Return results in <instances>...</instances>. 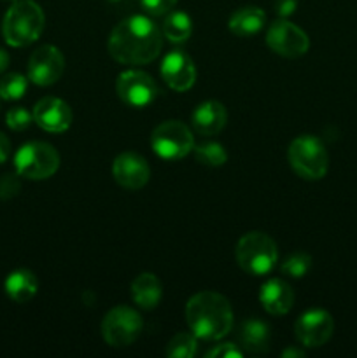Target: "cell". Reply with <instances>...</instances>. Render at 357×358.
Listing matches in <instances>:
<instances>
[{
    "instance_id": "cell-20",
    "label": "cell",
    "mask_w": 357,
    "mask_h": 358,
    "mask_svg": "<svg viewBox=\"0 0 357 358\" xmlns=\"http://www.w3.org/2000/svg\"><path fill=\"white\" fill-rule=\"evenodd\" d=\"M4 289L14 303L23 304L35 297L38 290V280L30 269H16L6 278Z\"/></svg>"
},
{
    "instance_id": "cell-35",
    "label": "cell",
    "mask_w": 357,
    "mask_h": 358,
    "mask_svg": "<svg viewBox=\"0 0 357 358\" xmlns=\"http://www.w3.org/2000/svg\"><path fill=\"white\" fill-rule=\"evenodd\" d=\"M108 2H114V3H119V2H122V0H108Z\"/></svg>"
},
{
    "instance_id": "cell-31",
    "label": "cell",
    "mask_w": 357,
    "mask_h": 358,
    "mask_svg": "<svg viewBox=\"0 0 357 358\" xmlns=\"http://www.w3.org/2000/svg\"><path fill=\"white\" fill-rule=\"evenodd\" d=\"M273 9L280 17H289L296 13L298 0H273Z\"/></svg>"
},
{
    "instance_id": "cell-11",
    "label": "cell",
    "mask_w": 357,
    "mask_h": 358,
    "mask_svg": "<svg viewBox=\"0 0 357 358\" xmlns=\"http://www.w3.org/2000/svg\"><path fill=\"white\" fill-rule=\"evenodd\" d=\"M65 72V56L56 45H41L28 59V79L37 86H52Z\"/></svg>"
},
{
    "instance_id": "cell-30",
    "label": "cell",
    "mask_w": 357,
    "mask_h": 358,
    "mask_svg": "<svg viewBox=\"0 0 357 358\" xmlns=\"http://www.w3.org/2000/svg\"><path fill=\"white\" fill-rule=\"evenodd\" d=\"M209 358H241L244 352L238 348L233 343H223V345H216L210 352H206Z\"/></svg>"
},
{
    "instance_id": "cell-36",
    "label": "cell",
    "mask_w": 357,
    "mask_h": 358,
    "mask_svg": "<svg viewBox=\"0 0 357 358\" xmlns=\"http://www.w3.org/2000/svg\"><path fill=\"white\" fill-rule=\"evenodd\" d=\"M10 2H14V0H10Z\"/></svg>"
},
{
    "instance_id": "cell-26",
    "label": "cell",
    "mask_w": 357,
    "mask_h": 358,
    "mask_svg": "<svg viewBox=\"0 0 357 358\" xmlns=\"http://www.w3.org/2000/svg\"><path fill=\"white\" fill-rule=\"evenodd\" d=\"M312 268V257L303 252H298V254L289 255L286 261L282 262V273L284 275L290 276V278H303L308 275Z\"/></svg>"
},
{
    "instance_id": "cell-34",
    "label": "cell",
    "mask_w": 357,
    "mask_h": 358,
    "mask_svg": "<svg viewBox=\"0 0 357 358\" xmlns=\"http://www.w3.org/2000/svg\"><path fill=\"white\" fill-rule=\"evenodd\" d=\"M7 66H9V55H7V51H4V49L0 48V73L6 72Z\"/></svg>"
},
{
    "instance_id": "cell-17",
    "label": "cell",
    "mask_w": 357,
    "mask_h": 358,
    "mask_svg": "<svg viewBox=\"0 0 357 358\" xmlns=\"http://www.w3.org/2000/svg\"><path fill=\"white\" fill-rule=\"evenodd\" d=\"M259 301H261V306L265 308L266 313L282 317V315L289 313L290 308H293L294 292L289 283L279 278H272L261 287Z\"/></svg>"
},
{
    "instance_id": "cell-15",
    "label": "cell",
    "mask_w": 357,
    "mask_h": 358,
    "mask_svg": "<svg viewBox=\"0 0 357 358\" xmlns=\"http://www.w3.org/2000/svg\"><path fill=\"white\" fill-rule=\"evenodd\" d=\"M72 108L56 96H46L34 107V121L48 133H63L72 124Z\"/></svg>"
},
{
    "instance_id": "cell-23",
    "label": "cell",
    "mask_w": 357,
    "mask_h": 358,
    "mask_svg": "<svg viewBox=\"0 0 357 358\" xmlns=\"http://www.w3.org/2000/svg\"><path fill=\"white\" fill-rule=\"evenodd\" d=\"M192 332H178L170 339L164 355L168 358H192L198 350V341Z\"/></svg>"
},
{
    "instance_id": "cell-3",
    "label": "cell",
    "mask_w": 357,
    "mask_h": 358,
    "mask_svg": "<svg viewBox=\"0 0 357 358\" xmlns=\"http://www.w3.org/2000/svg\"><path fill=\"white\" fill-rule=\"evenodd\" d=\"M44 10L34 0H14L4 16V38L13 48H24L37 41L44 30Z\"/></svg>"
},
{
    "instance_id": "cell-33",
    "label": "cell",
    "mask_w": 357,
    "mask_h": 358,
    "mask_svg": "<svg viewBox=\"0 0 357 358\" xmlns=\"http://www.w3.org/2000/svg\"><path fill=\"white\" fill-rule=\"evenodd\" d=\"M304 355H307V353H304V350H298V348H287V350H284V353H282V357L284 358H303Z\"/></svg>"
},
{
    "instance_id": "cell-21",
    "label": "cell",
    "mask_w": 357,
    "mask_h": 358,
    "mask_svg": "<svg viewBox=\"0 0 357 358\" xmlns=\"http://www.w3.org/2000/svg\"><path fill=\"white\" fill-rule=\"evenodd\" d=\"M240 343L248 353L262 355L270 350V327L261 320H245L240 331Z\"/></svg>"
},
{
    "instance_id": "cell-25",
    "label": "cell",
    "mask_w": 357,
    "mask_h": 358,
    "mask_svg": "<svg viewBox=\"0 0 357 358\" xmlns=\"http://www.w3.org/2000/svg\"><path fill=\"white\" fill-rule=\"evenodd\" d=\"M28 90V79L21 73H7L0 79V98L7 101L20 100Z\"/></svg>"
},
{
    "instance_id": "cell-14",
    "label": "cell",
    "mask_w": 357,
    "mask_h": 358,
    "mask_svg": "<svg viewBox=\"0 0 357 358\" xmlns=\"http://www.w3.org/2000/svg\"><path fill=\"white\" fill-rule=\"evenodd\" d=\"M161 77L170 90L184 93L191 90L196 80L195 62L189 58L188 52L174 49L161 62Z\"/></svg>"
},
{
    "instance_id": "cell-28",
    "label": "cell",
    "mask_w": 357,
    "mask_h": 358,
    "mask_svg": "<svg viewBox=\"0 0 357 358\" xmlns=\"http://www.w3.org/2000/svg\"><path fill=\"white\" fill-rule=\"evenodd\" d=\"M18 177H20L18 173H7L0 177V199H13L20 194L21 182Z\"/></svg>"
},
{
    "instance_id": "cell-19",
    "label": "cell",
    "mask_w": 357,
    "mask_h": 358,
    "mask_svg": "<svg viewBox=\"0 0 357 358\" xmlns=\"http://www.w3.org/2000/svg\"><path fill=\"white\" fill-rule=\"evenodd\" d=\"M265 23L266 14L259 7L247 6L231 14L227 27H230L231 34H234L237 37H252L262 30Z\"/></svg>"
},
{
    "instance_id": "cell-12",
    "label": "cell",
    "mask_w": 357,
    "mask_h": 358,
    "mask_svg": "<svg viewBox=\"0 0 357 358\" xmlns=\"http://www.w3.org/2000/svg\"><path fill=\"white\" fill-rule=\"evenodd\" d=\"M294 332L304 348H318L331 339L335 332V320L324 310H308L300 315L294 325Z\"/></svg>"
},
{
    "instance_id": "cell-29",
    "label": "cell",
    "mask_w": 357,
    "mask_h": 358,
    "mask_svg": "<svg viewBox=\"0 0 357 358\" xmlns=\"http://www.w3.org/2000/svg\"><path fill=\"white\" fill-rule=\"evenodd\" d=\"M177 0H140V6L149 16H164L175 7Z\"/></svg>"
},
{
    "instance_id": "cell-22",
    "label": "cell",
    "mask_w": 357,
    "mask_h": 358,
    "mask_svg": "<svg viewBox=\"0 0 357 358\" xmlns=\"http://www.w3.org/2000/svg\"><path fill=\"white\" fill-rule=\"evenodd\" d=\"M161 31H163V37H167L170 42L182 44V42L189 41V37H191L192 21L182 10H170L168 14H164Z\"/></svg>"
},
{
    "instance_id": "cell-24",
    "label": "cell",
    "mask_w": 357,
    "mask_h": 358,
    "mask_svg": "<svg viewBox=\"0 0 357 358\" xmlns=\"http://www.w3.org/2000/svg\"><path fill=\"white\" fill-rule=\"evenodd\" d=\"M195 152L196 161L203 166H210V168H219L223 166L224 163L227 161V152L220 143L216 142H206L202 143V145H196L192 149Z\"/></svg>"
},
{
    "instance_id": "cell-7",
    "label": "cell",
    "mask_w": 357,
    "mask_h": 358,
    "mask_svg": "<svg viewBox=\"0 0 357 358\" xmlns=\"http://www.w3.org/2000/svg\"><path fill=\"white\" fill-rule=\"evenodd\" d=\"M150 147L161 159L177 161L192 152L195 138H192L191 129L184 122L172 119L154 128L150 135Z\"/></svg>"
},
{
    "instance_id": "cell-32",
    "label": "cell",
    "mask_w": 357,
    "mask_h": 358,
    "mask_svg": "<svg viewBox=\"0 0 357 358\" xmlns=\"http://www.w3.org/2000/svg\"><path fill=\"white\" fill-rule=\"evenodd\" d=\"M10 156V140L4 133H0V164L6 163Z\"/></svg>"
},
{
    "instance_id": "cell-2",
    "label": "cell",
    "mask_w": 357,
    "mask_h": 358,
    "mask_svg": "<svg viewBox=\"0 0 357 358\" xmlns=\"http://www.w3.org/2000/svg\"><path fill=\"white\" fill-rule=\"evenodd\" d=\"M189 331L203 341H219L233 327V308L224 296L210 290L195 294L186 304Z\"/></svg>"
},
{
    "instance_id": "cell-1",
    "label": "cell",
    "mask_w": 357,
    "mask_h": 358,
    "mask_svg": "<svg viewBox=\"0 0 357 358\" xmlns=\"http://www.w3.org/2000/svg\"><path fill=\"white\" fill-rule=\"evenodd\" d=\"M108 55L122 65H147L161 55L163 31L150 17L135 14L119 21L108 35Z\"/></svg>"
},
{
    "instance_id": "cell-13",
    "label": "cell",
    "mask_w": 357,
    "mask_h": 358,
    "mask_svg": "<svg viewBox=\"0 0 357 358\" xmlns=\"http://www.w3.org/2000/svg\"><path fill=\"white\" fill-rule=\"evenodd\" d=\"M112 175L121 187L128 189V191H139L149 182L150 168L146 157L132 152V150H126V152L119 154L112 163Z\"/></svg>"
},
{
    "instance_id": "cell-4",
    "label": "cell",
    "mask_w": 357,
    "mask_h": 358,
    "mask_svg": "<svg viewBox=\"0 0 357 358\" xmlns=\"http://www.w3.org/2000/svg\"><path fill=\"white\" fill-rule=\"evenodd\" d=\"M238 266L245 273L254 276H265L273 271L279 261L276 243L261 231H252L238 240L234 248Z\"/></svg>"
},
{
    "instance_id": "cell-27",
    "label": "cell",
    "mask_w": 357,
    "mask_h": 358,
    "mask_svg": "<svg viewBox=\"0 0 357 358\" xmlns=\"http://www.w3.org/2000/svg\"><path fill=\"white\" fill-rule=\"evenodd\" d=\"M31 121H34V114L23 107H13L6 115V122L10 129L14 131H24L30 128Z\"/></svg>"
},
{
    "instance_id": "cell-8",
    "label": "cell",
    "mask_w": 357,
    "mask_h": 358,
    "mask_svg": "<svg viewBox=\"0 0 357 358\" xmlns=\"http://www.w3.org/2000/svg\"><path fill=\"white\" fill-rule=\"evenodd\" d=\"M144 329L142 317L133 308L115 306L108 311L102 322V336L112 348L130 346Z\"/></svg>"
},
{
    "instance_id": "cell-16",
    "label": "cell",
    "mask_w": 357,
    "mask_h": 358,
    "mask_svg": "<svg viewBox=\"0 0 357 358\" xmlns=\"http://www.w3.org/2000/svg\"><path fill=\"white\" fill-rule=\"evenodd\" d=\"M227 122V112L220 101L206 100L200 103L191 114V124L198 135L214 136L224 129Z\"/></svg>"
},
{
    "instance_id": "cell-9",
    "label": "cell",
    "mask_w": 357,
    "mask_h": 358,
    "mask_svg": "<svg viewBox=\"0 0 357 358\" xmlns=\"http://www.w3.org/2000/svg\"><path fill=\"white\" fill-rule=\"evenodd\" d=\"M115 91L122 103L135 108H144L150 105L160 93L156 80L149 73L135 69L119 73L118 80H115Z\"/></svg>"
},
{
    "instance_id": "cell-10",
    "label": "cell",
    "mask_w": 357,
    "mask_h": 358,
    "mask_svg": "<svg viewBox=\"0 0 357 358\" xmlns=\"http://www.w3.org/2000/svg\"><path fill=\"white\" fill-rule=\"evenodd\" d=\"M266 44L279 56L294 59L307 55L308 48H310V38H308L307 31L301 30L298 24L282 17L268 28Z\"/></svg>"
},
{
    "instance_id": "cell-5",
    "label": "cell",
    "mask_w": 357,
    "mask_h": 358,
    "mask_svg": "<svg viewBox=\"0 0 357 358\" xmlns=\"http://www.w3.org/2000/svg\"><path fill=\"white\" fill-rule=\"evenodd\" d=\"M287 159L294 173L304 180H321L328 173V150L314 135H301L294 138L287 150Z\"/></svg>"
},
{
    "instance_id": "cell-6",
    "label": "cell",
    "mask_w": 357,
    "mask_h": 358,
    "mask_svg": "<svg viewBox=\"0 0 357 358\" xmlns=\"http://www.w3.org/2000/svg\"><path fill=\"white\" fill-rule=\"evenodd\" d=\"M14 166L20 177L28 180H46L59 168V154L51 143L28 142L18 149Z\"/></svg>"
},
{
    "instance_id": "cell-18",
    "label": "cell",
    "mask_w": 357,
    "mask_h": 358,
    "mask_svg": "<svg viewBox=\"0 0 357 358\" xmlns=\"http://www.w3.org/2000/svg\"><path fill=\"white\" fill-rule=\"evenodd\" d=\"M163 297L160 278L153 273H142L132 283V299L142 310H154Z\"/></svg>"
}]
</instances>
